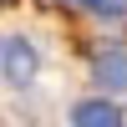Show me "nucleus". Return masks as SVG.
Instances as JSON below:
<instances>
[{
	"label": "nucleus",
	"instance_id": "4",
	"mask_svg": "<svg viewBox=\"0 0 127 127\" xmlns=\"http://www.w3.org/2000/svg\"><path fill=\"white\" fill-rule=\"evenodd\" d=\"M97 10H107V15H127V0H97Z\"/></svg>",
	"mask_w": 127,
	"mask_h": 127
},
{
	"label": "nucleus",
	"instance_id": "5",
	"mask_svg": "<svg viewBox=\"0 0 127 127\" xmlns=\"http://www.w3.org/2000/svg\"><path fill=\"white\" fill-rule=\"evenodd\" d=\"M92 5H97V0H92Z\"/></svg>",
	"mask_w": 127,
	"mask_h": 127
},
{
	"label": "nucleus",
	"instance_id": "2",
	"mask_svg": "<svg viewBox=\"0 0 127 127\" xmlns=\"http://www.w3.org/2000/svg\"><path fill=\"white\" fill-rule=\"evenodd\" d=\"M97 81L112 87V92H127V51L122 46H107L97 56Z\"/></svg>",
	"mask_w": 127,
	"mask_h": 127
},
{
	"label": "nucleus",
	"instance_id": "1",
	"mask_svg": "<svg viewBox=\"0 0 127 127\" xmlns=\"http://www.w3.org/2000/svg\"><path fill=\"white\" fill-rule=\"evenodd\" d=\"M36 76V51L26 36H5V81L10 87H26Z\"/></svg>",
	"mask_w": 127,
	"mask_h": 127
},
{
	"label": "nucleus",
	"instance_id": "3",
	"mask_svg": "<svg viewBox=\"0 0 127 127\" xmlns=\"http://www.w3.org/2000/svg\"><path fill=\"white\" fill-rule=\"evenodd\" d=\"M71 122L76 127H122V112L107 107V102H81V107L71 112Z\"/></svg>",
	"mask_w": 127,
	"mask_h": 127
}]
</instances>
